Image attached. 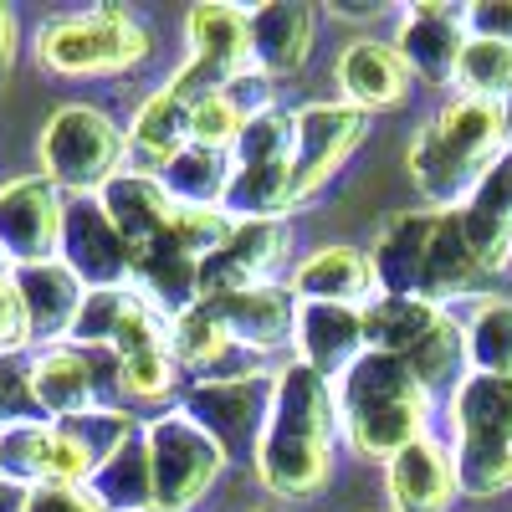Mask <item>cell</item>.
<instances>
[{
  "label": "cell",
  "instance_id": "cell-13",
  "mask_svg": "<svg viewBox=\"0 0 512 512\" xmlns=\"http://www.w3.org/2000/svg\"><path fill=\"white\" fill-rule=\"evenodd\" d=\"M369 134V113L349 103H308L292 113V205L313 200Z\"/></svg>",
  "mask_w": 512,
  "mask_h": 512
},
{
  "label": "cell",
  "instance_id": "cell-12",
  "mask_svg": "<svg viewBox=\"0 0 512 512\" xmlns=\"http://www.w3.org/2000/svg\"><path fill=\"white\" fill-rule=\"evenodd\" d=\"M26 369H31L36 415L52 420V425L123 400V390H118V359L113 354H88V349L57 344V349H36L26 359Z\"/></svg>",
  "mask_w": 512,
  "mask_h": 512
},
{
  "label": "cell",
  "instance_id": "cell-38",
  "mask_svg": "<svg viewBox=\"0 0 512 512\" xmlns=\"http://www.w3.org/2000/svg\"><path fill=\"white\" fill-rule=\"evenodd\" d=\"M231 231H236V221L226 216V210H180L169 236H175L190 256H200V262H205V256H216L231 241Z\"/></svg>",
  "mask_w": 512,
  "mask_h": 512
},
{
  "label": "cell",
  "instance_id": "cell-5",
  "mask_svg": "<svg viewBox=\"0 0 512 512\" xmlns=\"http://www.w3.org/2000/svg\"><path fill=\"white\" fill-rule=\"evenodd\" d=\"M451 456L461 497H497L512 487V379L461 374L446 395Z\"/></svg>",
  "mask_w": 512,
  "mask_h": 512
},
{
  "label": "cell",
  "instance_id": "cell-11",
  "mask_svg": "<svg viewBox=\"0 0 512 512\" xmlns=\"http://www.w3.org/2000/svg\"><path fill=\"white\" fill-rule=\"evenodd\" d=\"M144 446H149V472H154V502L169 512H190L231 466V456L185 410L154 415L144 425Z\"/></svg>",
  "mask_w": 512,
  "mask_h": 512
},
{
  "label": "cell",
  "instance_id": "cell-27",
  "mask_svg": "<svg viewBox=\"0 0 512 512\" xmlns=\"http://www.w3.org/2000/svg\"><path fill=\"white\" fill-rule=\"evenodd\" d=\"M190 118H195V103H185L180 93H169V88L149 93L139 103L134 123H128V154L144 159L134 169H149V175H154L164 159H175L190 144Z\"/></svg>",
  "mask_w": 512,
  "mask_h": 512
},
{
  "label": "cell",
  "instance_id": "cell-9",
  "mask_svg": "<svg viewBox=\"0 0 512 512\" xmlns=\"http://www.w3.org/2000/svg\"><path fill=\"white\" fill-rule=\"evenodd\" d=\"M272 390H277V369L210 374V379H190L180 410L236 461V456H251L256 441H262L267 415H272Z\"/></svg>",
  "mask_w": 512,
  "mask_h": 512
},
{
  "label": "cell",
  "instance_id": "cell-19",
  "mask_svg": "<svg viewBox=\"0 0 512 512\" xmlns=\"http://www.w3.org/2000/svg\"><path fill=\"white\" fill-rule=\"evenodd\" d=\"M456 216H461V231L477 251V262L497 277L512 262V149H502L482 169V180L456 205Z\"/></svg>",
  "mask_w": 512,
  "mask_h": 512
},
{
  "label": "cell",
  "instance_id": "cell-43",
  "mask_svg": "<svg viewBox=\"0 0 512 512\" xmlns=\"http://www.w3.org/2000/svg\"><path fill=\"white\" fill-rule=\"evenodd\" d=\"M16 47H21V26H16L11 6H0V82H6L11 67H16Z\"/></svg>",
  "mask_w": 512,
  "mask_h": 512
},
{
  "label": "cell",
  "instance_id": "cell-22",
  "mask_svg": "<svg viewBox=\"0 0 512 512\" xmlns=\"http://www.w3.org/2000/svg\"><path fill=\"white\" fill-rule=\"evenodd\" d=\"M221 313L231 344L246 354H277L292 349V328H297V297L287 292V282H267V287H241L231 297L210 303Z\"/></svg>",
  "mask_w": 512,
  "mask_h": 512
},
{
  "label": "cell",
  "instance_id": "cell-1",
  "mask_svg": "<svg viewBox=\"0 0 512 512\" xmlns=\"http://www.w3.org/2000/svg\"><path fill=\"white\" fill-rule=\"evenodd\" d=\"M333 436H338V400L333 384L308 364H282L267 431L251 451L256 482L282 502L318 497L333 477Z\"/></svg>",
  "mask_w": 512,
  "mask_h": 512
},
{
  "label": "cell",
  "instance_id": "cell-8",
  "mask_svg": "<svg viewBox=\"0 0 512 512\" xmlns=\"http://www.w3.org/2000/svg\"><path fill=\"white\" fill-rule=\"evenodd\" d=\"M36 159L41 180H52L67 200H88L128 169V134L93 103H62L41 128Z\"/></svg>",
  "mask_w": 512,
  "mask_h": 512
},
{
  "label": "cell",
  "instance_id": "cell-31",
  "mask_svg": "<svg viewBox=\"0 0 512 512\" xmlns=\"http://www.w3.org/2000/svg\"><path fill=\"white\" fill-rule=\"evenodd\" d=\"M461 333H466V374L512 379V303L507 297H482L472 318L461 323Z\"/></svg>",
  "mask_w": 512,
  "mask_h": 512
},
{
  "label": "cell",
  "instance_id": "cell-15",
  "mask_svg": "<svg viewBox=\"0 0 512 512\" xmlns=\"http://www.w3.org/2000/svg\"><path fill=\"white\" fill-rule=\"evenodd\" d=\"M57 262L88 287V292H113V287H134V251L108 221V210L98 195L88 200H67L62 216V251Z\"/></svg>",
  "mask_w": 512,
  "mask_h": 512
},
{
  "label": "cell",
  "instance_id": "cell-44",
  "mask_svg": "<svg viewBox=\"0 0 512 512\" xmlns=\"http://www.w3.org/2000/svg\"><path fill=\"white\" fill-rule=\"evenodd\" d=\"M384 6L379 0H333V16H349V21H364V16H379Z\"/></svg>",
  "mask_w": 512,
  "mask_h": 512
},
{
  "label": "cell",
  "instance_id": "cell-2",
  "mask_svg": "<svg viewBox=\"0 0 512 512\" xmlns=\"http://www.w3.org/2000/svg\"><path fill=\"white\" fill-rule=\"evenodd\" d=\"M374 282L379 297H420V303L451 308L456 297H482L492 272L477 262L472 241L461 231L456 210H400L379 226L374 246Z\"/></svg>",
  "mask_w": 512,
  "mask_h": 512
},
{
  "label": "cell",
  "instance_id": "cell-32",
  "mask_svg": "<svg viewBox=\"0 0 512 512\" xmlns=\"http://www.w3.org/2000/svg\"><path fill=\"white\" fill-rule=\"evenodd\" d=\"M231 349H236L231 333H226L221 313L210 308V303H200V308H190L185 318L169 323V359L180 364V374L210 379V369H216Z\"/></svg>",
  "mask_w": 512,
  "mask_h": 512
},
{
  "label": "cell",
  "instance_id": "cell-30",
  "mask_svg": "<svg viewBox=\"0 0 512 512\" xmlns=\"http://www.w3.org/2000/svg\"><path fill=\"white\" fill-rule=\"evenodd\" d=\"M88 492H93V502H98L103 512H139V507L154 502V472H149L144 431L98 466V472L88 477Z\"/></svg>",
  "mask_w": 512,
  "mask_h": 512
},
{
  "label": "cell",
  "instance_id": "cell-21",
  "mask_svg": "<svg viewBox=\"0 0 512 512\" xmlns=\"http://www.w3.org/2000/svg\"><path fill=\"white\" fill-rule=\"evenodd\" d=\"M246 31H251V72L277 82L308 62L318 16L308 0H267V6H246Z\"/></svg>",
  "mask_w": 512,
  "mask_h": 512
},
{
  "label": "cell",
  "instance_id": "cell-48",
  "mask_svg": "<svg viewBox=\"0 0 512 512\" xmlns=\"http://www.w3.org/2000/svg\"><path fill=\"white\" fill-rule=\"evenodd\" d=\"M139 512H169V507H159V502H149V507H139Z\"/></svg>",
  "mask_w": 512,
  "mask_h": 512
},
{
  "label": "cell",
  "instance_id": "cell-4",
  "mask_svg": "<svg viewBox=\"0 0 512 512\" xmlns=\"http://www.w3.org/2000/svg\"><path fill=\"white\" fill-rule=\"evenodd\" d=\"M507 149L502 139V103L482 98H451L410 144V180L420 185L431 210H456L472 185L482 180V169Z\"/></svg>",
  "mask_w": 512,
  "mask_h": 512
},
{
  "label": "cell",
  "instance_id": "cell-20",
  "mask_svg": "<svg viewBox=\"0 0 512 512\" xmlns=\"http://www.w3.org/2000/svg\"><path fill=\"white\" fill-rule=\"evenodd\" d=\"M384 487H390V507L395 512H446L461 497L451 441L420 436L415 446L390 456L384 461Z\"/></svg>",
  "mask_w": 512,
  "mask_h": 512
},
{
  "label": "cell",
  "instance_id": "cell-26",
  "mask_svg": "<svg viewBox=\"0 0 512 512\" xmlns=\"http://www.w3.org/2000/svg\"><path fill=\"white\" fill-rule=\"evenodd\" d=\"M16 292H21V313H26V333L31 349H57L67 344V333L77 323V308L88 287H82L62 262H36L16 272Z\"/></svg>",
  "mask_w": 512,
  "mask_h": 512
},
{
  "label": "cell",
  "instance_id": "cell-25",
  "mask_svg": "<svg viewBox=\"0 0 512 512\" xmlns=\"http://www.w3.org/2000/svg\"><path fill=\"white\" fill-rule=\"evenodd\" d=\"M287 292L297 303H338V308H369L379 297L374 262L359 246H318L308 262H297L287 277Z\"/></svg>",
  "mask_w": 512,
  "mask_h": 512
},
{
  "label": "cell",
  "instance_id": "cell-28",
  "mask_svg": "<svg viewBox=\"0 0 512 512\" xmlns=\"http://www.w3.org/2000/svg\"><path fill=\"white\" fill-rule=\"evenodd\" d=\"M154 175L180 210H221V200L231 190V154L185 144L175 159H164Z\"/></svg>",
  "mask_w": 512,
  "mask_h": 512
},
{
  "label": "cell",
  "instance_id": "cell-40",
  "mask_svg": "<svg viewBox=\"0 0 512 512\" xmlns=\"http://www.w3.org/2000/svg\"><path fill=\"white\" fill-rule=\"evenodd\" d=\"M11 420H36L26 359H0V425H11Z\"/></svg>",
  "mask_w": 512,
  "mask_h": 512
},
{
  "label": "cell",
  "instance_id": "cell-14",
  "mask_svg": "<svg viewBox=\"0 0 512 512\" xmlns=\"http://www.w3.org/2000/svg\"><path fill=\"white\" fill-rule=\"evenodd\" d=\"M62 216H67V195L52 180H41V175L6 180L0 185V262L11 272L57 262Z\"/></svg>",
  "mask_w": 512,
  "mask_h": 512
},
{
  "label": "cell",
  "instance_id": "cell-47",
  "mask_svg": "<svg viewBox=\"0 0 512 512\" xmlns=\"http://www.w3.org/2000/svg\"><path fill=\"white\" fill-rule=\"evenodd\" d=\"M256 512H287V507L282 502H267V507H256Z\"/></svg>",
  "mask_w": 512,
  "mask_h": 512
},
{
  "label": "cell",
  "instance_id": "cell-33",
  "mask_svg": "<svg viewBox=\"0 0 512 512\" xmlns=\"http://www.w3.org/2000/svg\"><path fill=\"white\" fill-rule=\"evenodd\" d=\"M456 88H461V98L507 103V98H512V47H502V41L466 36L461 67H456Z\"/></svg>",
  "mask_w": 512,
  "mask_h": 512
},
{
  "label": "cell",
  "instance_id": "cell-34",
  "mask_svg": "<svg viewBox=\"0 0 512 512\" xmlns=\"http://www.w3.org/2000/svg\"><path fill=\"white\" fill-rule=\"evenodd\" d=\"M128 303H134V287H113V292H88L77 308V323L67 333L72 349H88V354H113V338L128 318Z\"/></svg>",
  "mask_w": 512,
  "mask_h": 512
},
{
  "label": "cell",
  "instance_id": "cell-6",
  "mask_svg": "<svg viewBox=\"0 0 512 512\" xmlns=\"http://www.w3.org/2000/svg\"><path fill=\"white\" fill-rule=\"evenodd\" d=\"M364 344L374 354L405 359L431 390L451 395L456 379L466 374V333L461 318L441 303L420 297H374L364 308Z\"/></svg>",
  "mask_w": 512,
  "mask_h": 512
},
{
  "label": "cell",
  "instance_id": "cell-23",
  "mask_svg": "<svg viewBox=\"0 0 512 512\" xmlns=\"http://www.w3.org/2000/svg\"><path fill=\"white\" fill-rule=\"evenodd\" d=\"M98 200L108 210V221L118 226V236L128 241V251H134V262H139L149 246H159L169 236V226H175V216H180V205L164 195L159 175L134 169V164H128L118 180H108Z\"/></svg>",
  "mask_w": 512,
  "mask_h": 512
},
{
  "label": "cell",
  "instance_id": "cell-45",
  "mask_svg": "<svg viewBox=\"0 0 512 512\" xmlns=\"http://www.w3.org/2000/svg\"><path fill=\"white\" fill-rule=\"evenodd\" d=\"M26 507H31V487L0 482V512H26Z\"/></svg>",
  "mask_w": 512,
  "mask_h": 512
},
{
  "label": "cell",
  "instance_id": "cell-24",
  "mask_svg": "<svg viewBox=\"0 0 512 512\" xmlns=\"http://www.w3.org/2000/svg\"><path fill=\"white\" fill-rule=\"evenodd\" d=\"M333 77H338V93H344L349 108L359 113H379V108H400L405 93H410V72L395 52V41H374V36H359L349 41L333 62Z\"/></svg>",
  "mask_w": 512,
  "mask_h": 512
},
{
  "label": "cell",
  "instance_id": "cell-3",
  "mask_svg": "<svg viewBox=\"0 0 512 512\" xmlns=\"http://www.w3.org/2000/svg\"><path fill=\"white\" fill-rule=\"evenodd\" d=\"M333 400H338V431L364 461H390L420 436H431L436 390L405 359L369 349L333 384Z\"/></svg>",
  "mask_w": 512,
  "mask_h": 512
},
{
  "label": "cell",
  "instance_id": "cell-42",
  "mask_svg": "<svg viewBox=\"0 0 512 512\" xmlns=\"http://www.w3.org/2000/svg\"><path fill=\"white\" fill-rule=\"evenodd\" d=\"M26 512H103V507L93 502L88 487H62V482H52V487H36V492H31V507H26Z\"/></svg>",
  "mask_w": 512,
  "mask_h": 512
},
{
  "label": "cell",
  "instance_id": "cell-36",
  "mask_svg": "<svg viewBox=\"0 0 512 512\" xmlns=\"http://www.w3.org/2000/svg\"><path fill=\"white\" fill-rule=\"evenodd\" d=\"M231 164H292V113L267 108L246 118L231 144Z\"/></svg>",
  "mask_w": 512,
  "mask_h": 512
},
{
  "label": "cell",
  "instance_id": "cell-41",
  "mask_svg": "<svg viewBox=\"0 0 512 512\" xmlns=\"http://www.w3.org/2000/svg\"><path fill=\"white\" fill-rule=\"evenodd\" d=\"M461 26L477 41L512 47V0H472V6H461Z\"/></svg>",
  "mask_w": 512,
  "mask_h": 512
},
{
  "label": "cell",
  "instance_id": "cell-17",
  "mask_svg": "<svg viewBox=\"0 0 512 512\" xmlns=\"http://www.w3.org/2000/svg\"><path fill=\"white\" fill-rule=\"evenodd\" d=\"M461 47H466V26H461V6H441V0H420L400 16L395 31V52L405 62L410 77L431 82V88H456V67H461Z\"/></svg>",
  "mask_w": 512,
  "mask_h": 512
},
{
  "label": "cell",
  "instance_id": "cell-46",
  "mask_svg": "<svg viewBox=\"0 0 512 512\" xmlns=\"http://www.w3.org/2000/svg\"><path fill=\"white\" fill-rule=\"evenodd\" d=\"M502 139H507V149H512V98L502 103Z\"/></svg>",
  "mask_w": 512,
  "mask_h": 512
},
{
  "label": "cell",
  "instance_id": "cell-18",
  "mask_svg": "<svg viewBox=\"0 0 512 512\" xmlns=\"http://www.w3.org/2000/svg\"><path fill=\"white\" fill-rule=\"evenodd\" d=\"M297 364H308L328 384L344 379L364 354V308H338V303H297V328H292Z\"/></svg>",
  "mask_w": 512,
  "mask_h": 512
},
{
  "label": "cell",
  "instance_id": "cell-39",
  "mask_svg": "<svg viewBox=\"0 0 512 512\" xmlns=\"http://www.w3.org/2000/svg\"><path fill=\"white\" fill-rule=\"evenodd\" d=\"M26 349H31V333H26V313H21L16 272L0 262V359H21Z\"/></svg>",
  "mask_w": 512,
  "mask_h": 512
},
{
  "label": "cell",
  "instance_id": "cell-29",
  "mask_svg": "<svg viewBox=\"0 0 512 512\" xmlns=\"http://www.w3.org/2000/svg\"><path fill=\"white\" fill-rule=\"evenodd\" d=\"M0 482L52 487L57 482V425L52 420H11L0 425Z\"/></svg>",
  "mask_w": 512,
  "mask_h": 512
},
{
  "label": "cell",
  "instance_id": "cell-7",
  "mask_svg": "<svg viewBox=\"0 0 512 512\" xmlns=\"http://www.w3.org/2000/svg\"><path fill=\"white\" fill-rule=\"evenodd\" d=\"M154 52L149 26L123 6L67 11L36 26V62L57 77H118Z\"/></svg>",
  "mask_w": 512,
  "mask_h": 512
},
{
  "label": "cell",
  "instance_id": "cell-37",
  "mask_svg": "<svg viewBox=\"0 0 512 512\" xmlns=\"http://www.w3.org/2000/svg\"><path fill=\"white\" fill-rule=\"evenodd\" d=\"M241 123H246V113H241L226 93L200 98V103H195V118H190V144L231 154V144H236V134H241Z\"/></svg>",
  "mask_w": 512,
  "mask_h": 512
},
{
  "label": "cell",
  "instance_id": "cell-10",
  "mask_svg": "<svg viewBox=\"0 0 512 512\" xmlns=\"http://www.w3.org/2000/svg\"><path fill=\"white\" fill-rule=\"evenodd\" d=\"M185 36H190V57L180 72H169L164 88L180 93L185 103L216 98L226 93L236 77L251 72V31H246V6L231 0H205L185 16Z\"/></svg>",
  "mask_w": 512,
  "mask_h": 512
},
{
  "label": "cell",
  "instance_id": "cell-35",
  "mask_svg": "<svg viewBox=\"0 0 512 512\" xmlns=\"http://www.w3.org/2000/svg\"><path fill=\"white\" fill-rule=\"evenodd\" d=\"M118 390L134 405H164L180 390V364L169 359V349L128 354V359H118Z\"/></svg>",
  "mask_w": 512,
  "mask_h": 512
},
{
  "label": "cell",
  "instance_id": "cell-16",
  "mask_svg": "<svg viewBox=\"0 0 512 512\" xmlns=\"http://www.w3.org/2000/svg\"><path fill=\"white\" fill-rule=\"evenodd\" d=\"M287 221H236L231 241L200 262V297L216 303V297H231L241 287H267L277 282L282 262H287Z\"/></svg>",
  "mask_w": 512,
  "mask_h": 512
}]
</instances>
